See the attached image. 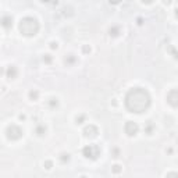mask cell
Segmentation results:
<instances>
[{
    "instance_id": "obj_1",
    "label": "cell",
    "mask_w": 178,
    "mask_h": 178,
    "mask_svg": "<svg viewBox=\"0 0 178 178\" xmlns=\"http://www.w3.org/2000/svg\"><path fill=\"white\" fill-rule=\"evenodd\" d=\"M150 95L143 88H132L125 95V107L129 113L141 114L150 107Z\"/></svg>"
},
{
    "instance_id": "obj_18",
    "label": "cell",
    "mask_w": 178,
    "mask_h": 178,
    "mask_svg": "<svg viewBox=\"0 0 178 178\" xmlns=\"http://www.w3.org/2000/svg\"><path fill=\"white\" fill-rule=\"evenodd\" d=\"M60 160H61V163H68V160H70V155H68V153H63V155H60Z\"/></svg>"
},
{
    "instance_id": "obj_21",
    "label": "cell",
    "mask_w": 178,
    "mask_h": 178,
    "mask_svg": "<svg viewBox=\"0 0 178 178\" xmlns=\"http://www.w3.org/2000/svg\"><path fill=\"white\" fill-rule=\"evenodd\" d=\"M75 121H77V124H82L85 121V114H81V115H78L77 118H75Z\"/></svg>"
},
{
    "instance_id": "obj_27",
    "label": "cell",
    "mask_w": 178,
    "mask_h": 178,
    "mask_svg": "<svg viewBox=\"0 0 178 178\" xmlns=\"http://www.w3.org/2000/svg\"><path fill=\"white\" fill-rule=\"evenodd\" d=\"M20 120H25V115H24V114H20Z\"/></svg>"
},
{
    "instance_id": "obj_3",
    "label": "cell",
    "mask_w": 178,
    "mask_h": 178,
    "mask_svg": "<svg viewBox=\"0 0 178 178\" xmlns=\"http://www.w3.org/2000/svg\"><path fill=\"white\" fill-rule=\"evenodd\" d=\"M82 153L86 159H91V160H97L100 156V147L97 145H88L82 149Z\"/></svg>"
},
{
    "instance_id": "obj_22",
    "label": "cell",
    "mask_w": 178,
    "mask_h": 178,
    "mask_svg": "<svg viewBox=\"0 0 178 178\" xmlns=\"http://www.w3.org/2000/svg\"><path fill=\"white\" fill-rule=\"evenodd\" d=\"M82 52H84L85 54L91 53V46H89V45H85V46H82Z\"/></svg>"
},
{
    "instance_id": "obj_19",
    "label": "cell",
    "mask_w": 178,
    "mask_h": 178,
    "mask_svg": "<svg viewBox=\"0 0 178 178\" xmlns=\"http://www.w3.org/2000/svg\"><path fill=\"white\" fill-rule=\"evenodd\" d=\"M43 61H45L46 64H50L53 61L52 56H50V54H45V56H43Z\"/></svg>"
},
{
    "instance_id": "obj_28",
    "label": "cell",
    "mask_w": 178,
    "mask_h": 178,
    "mask_svg": "<svg viewBox=\"0 0 178 178\" xmlns=\"http://www.w3.org/2000/svg\"><path fill=\"white\" fill-rule=\"evenodd\" d=\"M175 15H177V17H178V9H177V10H175Z\"/></svg>"
},
{
    "instance_id": "obj_26",
    "label": "cell",
    "mask_w": 178,
    "mask_h": 178,
    "mask_svg": "<svg viewBox=\"0 0 178 178\" xmlns=\"http://www.w3.org/2000/svg\"><path fill=\"white\" fill-rule=\"evenodd\" d=\"M136 21H138V25H142V24H143V20H142V18H138Z\"/></svg>"
},
{
    "instance_id": "obj_15",
    "label": "cell",
    "mask_w": 178,
    "mask_h": 178,
    "mask_svg": "<svg viewBox=\"0 0 178 178\" xmlns=\"http://www.w3.org/2000/svg\"><path fill=\"white\" fill-rule=\"evenodd\" d=\"M29 99H31L32 102L38 100V99H39V92H38V91H31V92H29Z\"/></svg>"
},
{
    "instance_id": "obj_4",
    "label": "cell",
    "mask_w": 178,
    "mask_h": 178,
    "mask_svg": "<svg viewBox=\"0 0 178 178\" xmlns=\"http://www.w3.org/2000/svg\"><path fill=\"white\" fill-rule=\"evenodd\" d=\"M6 134H7V138H9L10 141H18V139L22 136L24 131H22L18 125H10L7 128Z\"/></svg>"
},
{
    "instance_id": "obj_8",
    "label": "cell",
    "mask_w": 178,
    "mask_h": 178,
    "mask_svg": "<svg viewBox=\"0 0 178 178\" xmlns=\"http://www.w3.org/2000/svg\"><path fill=\"white\" fill-rule=\"evenodd\" d=\"M1 25H3V28H6V29L11 28V27H13V17L4 15V17L1 18Z\"/></svg>"
},
{
    "instance_id": "obj_17",
    "label": "cell",
    "mask_w": 178,
    "mask_h": 178,
    "mask_svg": "<svg viewBox=\"0 0 178 178\" xmlns=\"http://www.w3.org/2000/svg\"><path fill=\"white\" fill-rule=\"evenodd\" d=\"M145 131H146V134H147V135H152V132H153V124H152L150 121L147 123L146 128H145Z\"/></svg>"
},
{
    "instance_id": "obj_20",
    "label": "cell",
    "mask_w": 178,
    "mask_h": 178,
    "mask_svg": "<svg viewBox=\"0 0 178 178\" xmlns=\"http://www.w3.org/2000/svg\"><path fill=\"white\" fill-rule=\"evenodd\" d=\"M43 166H45L46 170H50V168L53 167V161H52V160H46V161L43 163Z\"/></svg>"
},
{
    "instance_id": "obj_2",
    "label": "cell",
    "mask_w": 178,
    "mask_h": 178,
    "mask_svg": "<svg viewBox=\"0 0 178 178\" xmlns=\"http://www.w3.org/2000/svg\"><path fill=\"white\" fill-rule=\"evenodd\" d=\"M39 22L36 18L33 17H25L20 21V25H18V29L21 32V35L27 36V38H32L35 36L38 32H39Z\"/></svg>"
},
{
    "instance_id": "obj_16",
    "label": "cell",
    "mask_w": 178,
    "mask_h": 178,
    "mask_svg": "<svg viewBox=\"0 0 178 178\" xmlns=\"http://www.w3.org/2000/svg\"><path fill=\"white\" fill-rule=\"evenodd\" d=\"M111 171H113L114 174H120V173L123 171V167H121L120 164H114V166L111 167Z\"/></svg>"
},
{
    "instance_id": "obj_9",
    "label": "cell",
    "mask_w": 178,
    "mask_h": 178,
    "mask_svg": "<svg viewBox=\"0 0 178 178\" xmlns=\"http://www.w3.org/2000/svg\"><path fill=\"white\" fill-rule=\"evenodd\" d=\"M6 74H7V78H10V79H14V78L17 77V68H15L14 65H10V67L7 68Z\"/></svg>"
},
{
    "instance_id": "obj_25",
    "label": "cell",
    "mask_w": 178,
    "mask_h": 178,
    "mask_svg": "<svg viewBox=\"0 0 178 178\" xmlns=\"http://www.w3.org/2000/svg\"><path fill=\"white\" fill-rule=\"evenodd\" d=\"M113 153H114V157H118V153H120V152H118V149H114Z\"/></svg>"
},
{
    "instance_id": "obj_10",
    "label": "cell",
    "mask_w": 178,
    "mask_h": 178,
    "mask_svg": "<svg viewBox=\"0 0 178 178\" xmlns=\"http://www.w3.org/2000/svg\"><path fill=\"white\" fill-rule=\"evenodd\" d=\"M47 105L50 109H56L57 106H59V99L57 97H50L49 100H47Z\"/></svg>"
},
{
    "instance_id": "obj_29",
    "label": "cell",
    "mask_w": 178,
    "mask_h": 178,
    "mask_svg": "<svg viewBox=\"0 0 178 178\" xmlns=\"http://www.w3.org/2000/svg\"><path fill=\"white\" fill-rule=\"evenodd\" d=\"M81 178H86V177H81Z\"/></svg>"
},
{
    "instance_id": "obj_11",
    "label": "cell",
    "mask_w": 178,
    "mask_h": 178,
    "mask_svg": "<svg viewBox=\"0 0 178 178\" xmlns=\"http://www.w3.org/2000/svg\"><path fill=\"white\" fill-rule=\"evenodd\" d=\"M109 35L110 36H118L120 35V27H111L109 29Z\"/></svg>"
},
{
    "instance_id": "obj_24",
    "label": "cell",
    "mask_w": 178,
    "mask_h": 178,
    "mask_svg": "<svg viewBox=\"0 0 178 178\" xmlns=\"http://www.w3.org/2000/svg\"><path fill=\"white\" fill-rule=\"evenodd\" d=\"M57 47H59V43H57V42H52V43H50V49H52V50H57Z\"/></svg>"
},
{
    "instance_id": "obj_6",
    "label": "cell",
    "mask_w": 178,
    "mask_h": 178,
    "mask_svg": "<svg viewBox=\"0 0 178 178\" xmlns=\"http://www.w3.org/2000/svg\"><path fill=\"white\" fill-rule=\"evenodd\" d=\"M99 134V129H97V127L93 125V124H89V125H86L84 128V135L86 138H96Z\"/></svg>"
},
{
    "instance_id": "obj_13",
    "label": "cell",
    "mask_w": 178,
    "mask_h": 178,
    "mask_svg": "<svg viewBox=\"0 0 178 178\" xmlns=\"http://www.w3.org/2000/svg\"><path fill=\"white\" fill-rule=\"evenodd\" d=\"M75 61H77V57L73 56V54H70V56L65 57V64H67V65H71V64H74Z\"/></svg>"
},
{
    "instance_id": "obj_7",
    "label": "cell",
    "mask_w": 178,
    "mask_h": 178,
    "mask_svg": "<svg viewBox=\"0 0 178 178\" xmlns=\"http://www.w3.org/2000/svg\"><path fill=\"white\" fill-rule=\"evenodd\" d=\"M167 102L170 106L173 107H178V89H173L170 91L167 95Z\"/></svg>"
},
{
    "instance_id": "obj_12",
    "label": "cell",
    "mask_w": 178,
    "mask_h": 178,
    "mask_svg": "<svg viewBox=\"0 0 178 178\" xmlns=\"http://www.w3.org/2000/svg\"><path fill=\"white\" fill-rule=\"evenodd\" d=\"M168 53H170L175 60H178V49L177 47H174V46H168Z\"/></svg>"
},
{
    "instance_id": "obj_14",
    "label": "cell",
    "mask_w": 178,
    "mask_h": 178,
    "mask_svg": "<svg viewBox=\"0 0 178 178\" xmlns=\"http://www.w3.org/2000/svg\"><path fill=\"white\" fill-rule=\"evenodd\" d=\"M35 132H36L39 136L45 135V132H46V127L45 125H38L36 127V129H35Z\"/></svg>"
},
{
    "instance_id": "obj_23",
    "label": "cell",
    "mask_w": 178,
    "mask_h": 178,
    "mask_svg": "<svg viewBox=\"0 0 178 178\" xmlns=\"http://www.w3.org/2000/svg\"><path fill=\"white\" fill-rule=\"evenodd\" d=\"M166 178H178V173H174V171H171V173H168Z\"/></svg>"
},
{
    "instance_id": "obj_5",
    "label": "cell",
    "mask_w": 178,
    "mask_h": 178,
    "mask_svg": "<svg viewBox=\"0 0 178 178\" xmlns=\"http://www.w3.org/2000/svg\"><path fill=\"white\" fill-rule=\"evenodd\" d=\"M124 131H125V134L128 136H135L138 134V131H139V127L134 121H127L125 127H124Z\"/></svg>"
}]
</instances>
